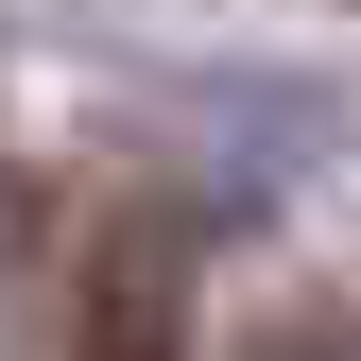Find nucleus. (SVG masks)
I'll return each instance as SVG.
<instances>
[{"mask_svg": "<svg viewBox=\"0 0 361 361\" xmlns=\"http://www.w3.org/2000/svg\"><path fill=\"white\" fill-rule=\"evenodd\" d=\"M69 361H190V241L155 207H121L69 276Z\"/></svg>", "mask_w": 361, "mask_h": 361, "instance_id": "obj_1", "label": "nucleus"}, {"mask_svg": "<svg viewBox=\"0 0 361 361\" xmlns=\"http://www.w3.org/2000/svg\"><path fill=\"white\" fill-rule=\"evenodd\" d=\"M258 361H361V327H276Z\"/></svg>", "mask_w": 361, "mask_h": 361, "instance_id": "obj_2", "label": "nucleus"}]
</instances>
